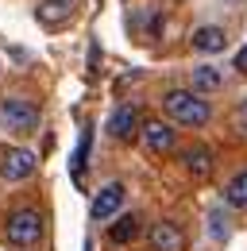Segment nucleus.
Segmentation results:
<instances>
[{
    "mask_svg": "<svg viewBox=\"0 0 247 251\" xmlns=\"http://www.w3.org/2000/svg\"><path fill=\"white\" fill-rule=\"evenodd\" d=\"M124 193H127V189H124V182H108V186L93 197V209H89L93 220H112V217L124 209Z\"/></svg>",
    "mask_w": 247,
    "mask_h": 251,
    "instance_id": "obj_9",
    "label": "nucleus"
},
{
    "mask_svg": "<svg viewBox=\"0 0 247 251\" xmlns=\"http://www.w3.org/2000/svg\"><path fill=\"white\" fill-rule=\"evenodd\" d=\"M139 131H143V116H139L135 104H120V108H112V116H108V135H112L116 143H131Z\"/></svg>",
    "mask_w": 247,
    "mask_h": 251,
    "instance_id": "obj_6",
    "label": "nucleus"
},
{
    "mask_svg": "<svg viewBox=\"0 0 247 251\" xmlns=\"http://www.w3.org/2000/svg\"><path fill=\"white\" fill-rule=\"evenodd\" d=\"M189 47L201 50V54H220V50H228V31L216 27V24H205L189 35Z\"/></svg>",
    "mask_w": 247,
    "mask_h": 251,
    "instance_id": "obj_10",
    "label": "nucleus"
},
{
    "mask_svg": "<svg viewBox=\"0 0 247 251\" xmlns=\"http://www.w3.org/2000/svg\"><path fill=\"white\" fill-rule=\"evenodd\" d=\"M147 244L151 251H185V232L174 220H154L147 228Z\"/></svg>",
    "mask_w": 247,
    "mask_h": 251,
    "instance_id": "obj_7",
    "label": "nucleus"
},
{
    "mask_svg": "<svg viewBox=\"0 0 247 251\" xmlns=\"http://www.w3.org/2000/svg\"><path fill=\"white\" fill-rule=\"evenodd\" d=\"M139 139H143V147L151 151V155H170L174 147H178V131L170 120H143V131H139Z\"/></svg>",
    "mask_w": 247,
    "mask_h": 251,
    "instance_id": "obj_4",
    "label": "nucleus"
},
{
    "mask_svg": "<svg viewBox=\"0 0 247 251\" xmlns=\"http://www.w3.org/2000/svg\"><path fill=\"white\" fill-rule=\"evenodd\" d=\"M224 205L228 209H247V170L232 174L228 186H224Z\"/></svg>",
    "mask_w": 247,
    "mask_h": 251,
    "instance_id": "obj_14",
    "label": "nucleus"
},
{
    "mask_svg": "<svg viewBox=\"0 0 247 251\" xmlns=\"http://www.w3.org/2000/svg\"><path fill=\"white\" fill-rule=\"evenodd\" d=\"M0 127L16 131V135H27L39 127V104L27 97H4L0 100Z\"/></svg>",
    "mask_w": 247,
    "mask_h": 251,
    "instance_id": "obj_3",
    "label": "nucleus"
},
{
    "mask_svg": "<svg viewBox=\"0 0 247 251\" xmlns=\"http://www.w3.org/2000/svg\"><path fill=\"white\" fill-rule=\"evenodd\" d=\"M236 127H240V131L247 135V97L240 100V104H236Z\"/></svg>",
    "mask_w": 247,
    "mask_h": 251,
    "instance_id": "obj_16",
    "label": "nucleus"
},
{
    "mask_svg": "<svg viewBox=\"0 0 247 251\" xmlns=\"http://www.w3.org/2000/svg\"><path fill=\"white\" fill-rule=\"evenodd\" d=\"M4 240L12 248H35L43 240V213L39 209H16L4 220Z\"/></svg>",
    "mask_w": 247,
    "mask_h": 251,
    "instance_id": "obj_2",
    "label": "nucleus"
},
{
    "mask_svg": "<svg viewBox=\"0 0 247 251\" xmlns=\"http://www.w3.org/2000/svg\"><path fill=\"white\" fill-rule=\"evenodd\" d=\"M220 220H228L220 209H213L209 213V232H213V240H228V224H220Z\"/></svg>",
    "mask_w": 247,
    "mask_h": 251,
    "instance_id": "obj_15",
    "label": "nucleus"
},
{
    "mask_svg": "<svg viewBox=\"0 0 247 251\" xmlns=\"http://www.w3.org/2000/svg\"><path fill=\"white\" fill-rule=\"evenodd\" d=\"M232 66H236L240 74H247V47H244V50H240V54H236V62H232Z\"/></svg>",
    "mask_w": 247,
    "mask_h": 251,
    "instance_id": "obj_17",
    "label": "nucleus"
},
{
    "mask_svg": "<svg viewBox=\"0 0 247 251\" xmlns=\"http://www.w3.org/2000/svg\"><path fill=\"white\" fill-rule=\"evenodd\" d=\"M139 236H143V220L135 213H124V217H116L108 224V240L112 244H135Z\"/></svg>",
    "mask_w": 247,
    "mask_h": 251,
    "instance_id": "obj_12",
    "label": "nucleus"
},
{
    "mask_svg": "<svg viewBox=\"0 0 247 251\" xmlns=\"http://www.w3.org/2000/svg\"><path fill=\"white\" fill-rule=\"evenodd\" d=\"M162 112H166L170 124H182V127H205L213 120L209 97L193 93V89H166L162 93Z\"/></svg>",
    "mask_w": 247,
    "mask_h": 251,
    "instance_id": "obj_1",
    "label": "nucleus"
},
{
    "mask_svg": "<svg viewBox=\"0 0 247 251\" xmlns=\"http://www.w3.org/2000/svg\"><path fill=\"white\" fill-rule=\"evenodd\" d=\"M35 16H39L43 27H62V24L74 16V0H43V4L35 8Z\"/></svg>",
    "mask_w": 247,
    "mask_h": 251,
    "instance_id": "obj_13",
    "label": "nucleus"
},
{
    "mask_svg": "<svg viewBox=\"0 0 247 251\" xmlns=\"http://www.w3.org/2000/svg\"><path fill=\"white\" fill-rule=\"evenodd\" d=\"M189 89L201 97H213L224 89V70L220 66H193V74H189Z\"/></svg>",
    "mask_w": 247,
    "mask_h": 251,
    "instance_id": "obj_11",
    "label": "nucleus"
},
{
    "mask_svg": "<svg viewBox=\"0 0 247 251\" xmlns=\"http://www.w3.org/2000/svg\"><path fill=\"white\" fill-rule=\"evenodd\" d=\"M35 166H39V158L31 155L27 147H8L0 155V178L4 182H24V178L35 174Z\"/></svg>",
    "mask_w": 247,
    "mask_h": 251,
    "instance_id": "obj_5",
    "label": "nucleus"
},
{
    "mask_svg": "<svg viewBox=\"0 0 247 251\" xmlns=\"http://www.w3.org/2000/svg\"><path fill=\"white\" fill-rule=\"evenodd\" d=\"M182 166H185V174H189L193 182H209L213 170H216V158H213L209 147L193 143V147H185V151H182Z\"/></svg>",
    "mask_w": 247,
    "mask_h": 251,
    "instance_id": "obj_8",
    "label": "nucleus"
}]
</instances>
